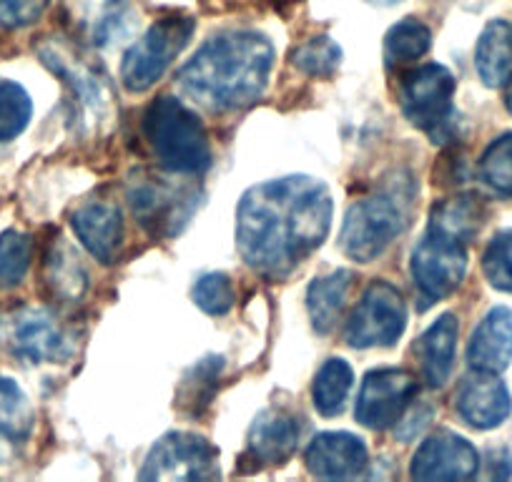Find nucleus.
I'll use <instances>...</instances> for the list:
<instances>
[{"label":"nucleus","instance_id":"18","mask_svg":"<svg viewBox=\"0 0 512 482\" xmlns=\"http://www.w3.org/2000/svg\"><path fill=\"white\" fill-rule=\"evenodd\" d=\"M302 440V420L287 410H267L249 430V452L264 465H282Z\"/></svg>","mask_w":512,"mask_h":482},{"label":"nucleus","instance_id":"20","mask_svg":"<svg viewBox=\"0 0 512 482\" xmlns=\"http://www.w3.org/2000/svg\"><path fill=\"white\" fill-rule=\"evenodd\" d=\"M460 324L455 314H442L437 322L425 329L415 344V354L420 359L422 377L430 387H442L450 380L452 362H455V347Z\"/></svg>","mask_w":512,"mask_h":482},{"label":"nucleus","instance_id":"32","mask_svg":"<svg viewBox=\"0 0 512 482\" xmlns=\"http://www.w3.org/2000/svg\"><path fill=\"white\" fill-rule=\"evenodd\" d=\"M480 176L492 191L512 196V134L500 136L487 146L480 161Z\"/></svg>","mask_w":512,"mask_h":482},{"label":"nucleus","instance_id":"30","mask_svg":"<svg viewBox=\"0 0 512 482\" xmlns=\"http://www.w3.org/2000/svg\"><path fill=\"white\" fill-rule=\"evenodd\" d=\"M342 61V48L327 36H314L292 53V63L309 76H332Z\"/></svg>","mask_w":512,"mask_h":482},{"label":"nucleus","instance_id":"36","mask_svg":"<svg viewBox=\"0 0 512 482\" xmlns=\"http://www.w3.org/2000/svg\"><path fill=\"white\" fill-rule=\"evenodd\" d=\"M48 0H0V28H28L46 13Z\"/></svg>","mask_w":512,"mask_h":482},{"label":"nucleus","instance_id":"5","mask_svg":"<svg viewBox=\"0 0 512 482\" xmlns=\"http://www.w3.org/2000/svg\"><path fill=\"white\" fill-rule=\"evenodd\" d=\"M41 58L53 73L63 78L73 98V108L78 113L83 129L93 134H101L113 121V96L108 88V78L101 68L93 66L83 53L63 46V43H51L41 48Z\"/></svg>","mask_w":512,"mask_h":482},{"label":"nucleus","instance_id":"6","mask_svg":"<svg viewBox=\"0 0 512 482\" xmlns=\"http://www.w3.org/2000/svg\"><path fill=\"white\" fill-rule=\"evenodd\" d=\"M0 347L28 365H56L71 357L76 344L51 312L21 307L0 317Z\"/></svg>","mask_w":512,"mask_h":482},{"label":"nucleus","instance_id":"4","mask_svg":"<svg viewBox=\"0 0 512 482\" xmlns=\"http://www.w3.org/2000/svg\"><path fill=\"white\" fill-rule=\"evenodd\" d=\"M407 219V201L395 191L367 196L349 206L339 234V247L354 262H372L387 252L392 241L407 229Z\"/></svg>","mask_w":512,"mask_h":482},{"label":"nucleus","instance_id":"29","mask_svg":"<svg viewBox=\"0 0 512 482\" xmlns=\"http://www.w3.org/2000/svg\"><path fill=\"white\" fill-rule=\"evenodd\" d=\"M33 116L31 96L13 81L0 83V141H11L26 131Z\"/></svg>","mask_w":512,"mask_h":482},{"label":"nucleus","instance_id":"34","mask_svg":"<svg viewBox=\"0 0 512 482\" xmlns=\"http://www.w3.org/2000/svg\"><path fill=\"white\" fill-rule=\"evenodd\" d=\"M482 269L492 287L512 294V231H502L490 241Z\"/></svg>","mask_w":512,"mask_h":482},{"label":"nucleus","instance_id":"14","mask_svg":"<svg viewBox=\"0 0 512 482\" xmlns=\"http://www.w3.org/2000/svg\"><path fill=\"white\" fill-rule=\"evenodd\" d=\"M480 467L475 447L452 432L427 437L412 457L410 475L415 480H470Z\"/></svg>","mask_w":512,"mask_h":482},{"label":"nucleus","instance_id":"28","mask_svg":"<svg viewBox=\"0 0 512 482\" xmlns=\"http://www.w3.org/2000/svg\"><path fill=\"white\" fill-rule=\"evenodd\" d=\"M31 267V236L8 229L0 234V292L23 282Z\"/></svg>","mask_w":512,"mask_h":482},{"label":"nucleus","instance_id":"15","mask_svg":"<svg viewBox=\"0 0 512 482\" xmlns=\"http://www.w3.org/2000/svg\"><path fill=\"white\" fill-rule=\"evenodd\" d=\"M455 407L467 425L477 430H492L502 425L505 417L510 415V392L497 380V375L490 372H475L465 377L457 390Z\"/></svg>","mask_w":512,"mask_h":482},{"label":"nucleus","instance_id":"8","mask_svg":"<svg viewBox=\"0 0 512 482\" xmlns=\"http://www.w3.org/2000/svg\"><path fill=\"white\" fill-rule=\"evenodd\" d=\"M407 327V304L390 282H372L349 317L344 339L357 349L392 347Z\"/></svg>","mask_w":512,"mask_h":482},{"label":"nucleus","instance_id":"22","mask_svg":"<svg viewBox=\"0 0 512 482\" xmlns=\"http://www.w3.org/2000/svg\"><path fill=\"white\" fill-rule=\"evenodd\" d=\"M482 219H485V206H482L480 196L460 194L452 196V199H442L432 209L427 231L467 244L480 231Z\"/></svg>","mask_w":512,"mask_h":482},{"label":"nucleus","instance_id":"27","mask_svg":"<svg viewBox=\"0 0 512 482\" xmlns=\"http://www.w3.org/2000/svg\"><path fill=\"white\" fill-rule=\"evenodd\" d=\"M432 46V33L417 18H405L397 26L390 28L384 38V61L390 66H402V63L420 61Z\"/></svg>","mask_w":512,"mask_h":482},{"label":"nucleus","instance_id":"19","mask_svg":"<svg viewBox=\"0 0 512 482\" xmlns=\"http://www.w3.org/2000/svg\"><path fill=\"white\" fill-rule=\"evenodd\" d=\"M512 359V312L495 307L472 332L467 362L475 372L500 375Z\"/></svg>","mask_w":512,"mask_h":482},{"label":"nucleus","instance_id":"38","mask_svg":"<svg viewBox=\"0 0 512 482\" xmlns=\"http://www.w3.org/2000/svg\"><path fill=\"white\" fill-rule=\"evenodd\" d=\"M369 3H374V6H397L400 0H369Z\"/></svg>","mask_w":512,"mask_h":482},{"label":"nucleus","instance_id":"16","mask_svg":"<svg viewBox=\"0 0 512 482\" xmlns=\"http://www.w3.org/2000/svg\"><path fill=\"white\" fill-rule=\"evenodd\" d=\"M307 467L322 480H352L367 467V447L349 432H322L307 447Z\"/></svg>","mask_w":512,"mask_h":482},{"label":"nucleus","instance_id":"23","mask_svg":"<svg viewBox=\"0 0 512 482\" xmlns=\"http://www.w3.org/2000/svg\"><path fill=\"white\" fill-rule=\"evenodd\" d=\"M475 66L482 83L490 88L502 86L512 76V26L507 21H492L482 31L475 51Z\"/></svg>","mask_w":512,"mask_h":482},{"label":"nucleus","instance_id":"17","mask_svg":"<svg viewBox=\"0 0 512 482\" xmlns=\"http://www.w3.org/2000/svg\"><path fill=\"white\" fill-rule=\"evenodd\" d=\"M78 241L101 264H111L123 239V221L118 206L108 201H88L71 216Z\"/></svg>","mask_w":512,"mask_h":482},{"label":"nucleus","instance_id":"12","mask_svg":"<svg viewBox=\"0 0 512 482\" xmlns=\"http://www.w3.org/2000/svg\"><path fill=\"white\" fill-rule=\"evenodd\" d=\"M417 395V380L407 370H374L364 377L357 397V420L369 430H390Z\"/></svg>","mask_w":512,"mask_h":482},{"label":"nucleus","instance_id":"33","mask_svg":"<svg viewBox=\"0 0 512 482\" xmlns=\"http://www.w3.org/2000/svg\"><path fill=\"white\" fill-rule=\"evenodd\" d=\"M194 302L204 309L211 317H221V314L229 312L236 302L234 284L226 274L211 272L196 282L194 287Z\"/></svg>","mask_w":512,"mask_h":482},{"label":"nucleus","instance_id":"24","mask_svg":"<svg viewBox=\"0 0 512 482\" xmlns=\"http://www.w3.org/2000/svg\"><path fill=\"white\" fill-rule=\"evenodd\" d=\"M349 287H352V272H332L322 279H314L307 292V309L312 327L319 334L332 332L347 302Z\"/></svg>","mask_w":512,"mask_h":482},{"label":"nucleus","instance_id":"11","mask_svg":"<svg viewBox=\"0 0 512 482\" xmlns=\"http://www.w3.org/2000/svg\"><path fill=\"white\" fill-rule=\"evenodd\" d=\"M455 78L440 63H425L402 78V111L407 121L422 131L435 134L452 113Z\"/></svg>","mask_w":512,"mask_h":482},{"label":"nucleus","instance_id":"31","mask_svg":"<svg viewBox=\"0 0 512 482\" xmlns=\"http://www.w3.org/2000/svg\"><path fill=\"white\" fill-rule=\"evenodd\" d=\"M48 282L58 297L66 299H78L86 289V272L68 247L53 249L48 257Z\"/></svg>","mask_w":512,"mask_h":482},{"label":"nucleus","instance_id":"3","mask_svg":"<svg viewBox=\"0 0 512 482\" xmlns=\"http://www.w3.org/2000/svg\"><path fill=\"white\" fill-rule=\"evenodd\" d=\"M144 134L156 159L174 174H204L211 166V144L204 124L174 96L156 98L146 108Z\"/></svg>","mask_w":512,"mask_h":482},{"label":"nucleus","instance_id":"37","mask_svg":"<svg viewBox=\"0 0 512 482\" xmlns=\"http://www.w3.org/2000/svg\"><path fill=\"white\" fill-rule=\"evenodd\" d=\"M505 106H507V111L512 113V76L507 78V91H505Z\"/></svg>","mask_w":512,"mask_h":482},{"label":"nucleus","instance_id":"21","mask_svg":"<svg viewBox=\"0 0 512 482\" xmlns=\"http://www.w3.org/2000/svg\"><path fill=\"white\" fill-rule=\"evenodd\" d=\"M73 23L91 33L98 46L113 43L128 33L126 0H66Z\"/></svg>","mask_w":512,"mask_h":482},{"label":"nucleus","instance_id":"2","mask_svg":"<svg viewBox=\"0 0 512 482\" xmlns=\"http://www.w3.org/2000/svg\"><path fill=\"white\" fill-rule=\"evenodd\" d=\"M274 66V46L256 31L211 36L176 76L181 91L209 111H239L259 101Z\"/></svg>","mask_w":512,"mask_h":482},{"label":"nucleus","instance_id":"9","mask_svg":"<svg viewBox=\"0 0 512 482\" xmlns=\"http://www.w3.org/2000/svg\"><path fill=\"white\" fill-rule=\"evenodd\" d=\"M219 475V450L191 432L164 435L149 452L141 480H214Z\"/></svg>","mask_w":512,"mask_h":482},{"label":"nucleus","instance_id":"25","mask_svg":"<svg viewBox=\"0 0 512 482\" xmlns=\"http://www.w3.org/2000/svg\"><path fill=\"white\" fill-rule=\"evenodd\" d=\"M33 430V407L26 392L11 380L0 375V442L18 445L26 442Z\"/></svg>","mask_w":512,"mask_h":482},{"label":"nucleus","instance_id":"13","mask_svg":"<svg viewBox=\"0 0 512 482\" xmlns=\"http://www.w3.org/2000/svg\"><path fill=\"white\" fill-rule=\"evenodd\" d=\"M128 196L141 224L151 229V234L161 236L176 234L181 224H186L196 204L194 191L176 189L174 184H169V179H161V176H149L139 184L134 181V189Z\"/></svg>","mask_w":512,"mask_h":482},{"label":"nucleus","instance_id":"1","mask_svg":"<svg viewBox=\"0 0 512 482\" xmlns=\"http://www.w3.org/2000/svg\"><path fill=\"white\" fill-rule=\"evenodd\" d=\"M332 194L319 179L284 176L246 191L236 209V247L254 272L284 279L322 247Z\"/></svg>","mask_w":512,"mask_h":482},{"label":"nucleus","instance_id":"10","mask_svg":"<svg viewBox=\"0 0 512 482\" xmlns=\"http://www.w3.org/2000/svg\"><path fill=\"white\" fill-rule=\"evenodd\" d=\"M467 272L465 244L427 231L412 249V279L427 304L445 299L462 284Z\"/></svg>","mask_w":512,"mask_h":482},{"label":"nucleus","instance_id":"7","mask_svg":"<svg viewBox=\"0 0 512 482\" xmlns=\"http://www.w3.org/2000/svg\"><path fill=\"white\" fill-rule=\"evenodd\" d=\"M194 36V21L184 16H169L156 21L134 46L128 48L121 63V81L128 91L144 93L161 81L171 63L179 58Z\"/></svg>","mask_w":512,"mask_h":482},{"label":"nucleus","instance_id":"35","mask_svg":"<svg viewBox=\"0 0 512 482\" xmlns=\"http://www.w3.org/2000/svg\"><path fill=\"white\" fill-rule=\"evenodd\" d=\"M221 367H224V359L221 357L201 359L199 365L191 370V375L184 380V385H181L179 405L189 407L191 412H199V407L209 405V400L201 395V390H209V392L214 390V382H216V377H219Z\"/></svg>","mask_w":512,"mask_h":482},{"label":"nucleus","instance_id":"26","mask_svg":"<svg viewBox=\"0 0 512 482\" xmlns=\"http://www.w3.org/2000/svg\"><path fill=\"white\" fill-rule=\"evenodd\" d=\"M349 392H352V367L344 359H327L312 385V400L319 415H339L347 405Z\"/></svg>","mask_w":512,"mask_h":482}]
</instances>
